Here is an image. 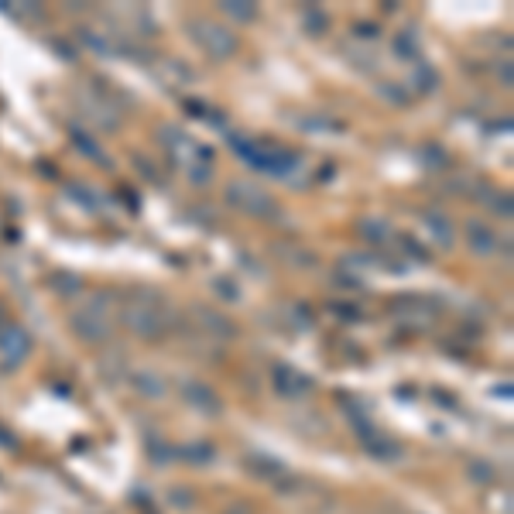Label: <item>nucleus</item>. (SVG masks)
I'll return each instance as SVG.
<instances>
[{"label": "nucleus", "instance_id": "5", "mask_svg": "<svg viewBox=\"0 0 514 514\" xmlns=\"http://www.w3.org/2000/svg\"><path fill=\"white\" fill-rule=\"evenodd\" d=\"M72 329H76L82 339H103L110 333V319L103 312V305H86L82 312L72 316Z\"/></svg>", "mask_w": 514, "mask_h": 514}, {"label": "nucleus", "instance_id": "13", "mask_svg": "<svg viewBox=\"0 0 514 514\" xmlns=\"http://www.w3.org/2000/svg\"><path fill=\"white\" fill-rule=\"evenodd\" d=\"M360 234H363V237H371V240H381V237H384V230L377 226V219H367V223H360Z\"/></svg>", "mask_w": 514, "mask_h": 514}, {"label": "nucleus", "instance_id": "14", "mask_svg": "<svg viewBox=\"0 0 514 514\" xmlns=\"http://www.w3.org/2000/svg\"><path fill=\"white\" fill-rule=\"evenodd\" d=\"M401 244L408 247V254H412V257H425V251H422V244H415L412 237H401Z\"/></svg>", "mask_w": 514, "mask_h": 514}, {"label": "nucleus", "instance_id": "1", "mask_svg": "<svg viewBox=\"0 0 514 514\" xmlns=\"http://www.w3.org/2000/svg\"><path fill=\"white\" fill-rule=\"evenodd\" d=\"M234 144L254 168L268 172V175L295 178V168H302V158L288 148H278V144H268V141H234Z\"/></svg>", "mask_w": 514, "mask_h": 514}, {"label": "nucleus", "instance_id": "2", "mask_svg": "<svg viewBox=\"0 0 514 514\" xmlns=\"http://www.w3.org/2000/svg\"><path fill=\"white\" fill-rule=\"evenodd\" d=\"M226 199H230L237 209H244L247 217H257V219L278 217L275 199L268 196V192H261V189H254V185H247V182H234V185L226 189Z\"/></svg>", "mask_w": 514, "mask_h": 514}, {"label": "nucleus", "instance_id": "10", "mask_svg": "<svg viewBox=\"0 0 514 514\" xmlns=\"http://www.w3.org/2000/svg\"><path fill=\"white\" fill-rule=\"evenodd\" d=\"M395 48L405 55V59H418V41L412 38V31H401L395 38Z\"/></svg>", "mask_w": 514, "mask_h": 514}, {"label": "nucleus", "instance_id": "9", "mask_svg": "<svg viewBox=\"0 0 514 514\" xmlns=\"http://www.w3.org/2000/svg\"><path fill=\"white\" fill-rule=\"evenodd\" d=\"M422 219H425V226L435 234V240L442 244V247H449L453 244V226H449V219L439 217V213H422Z\"/></svg>", "mask_w": 514, "mask_h": 514}, {"label": "nucleus", "instance_id": "3", "mask_svg": "<svg viewBox=\"0 0 514 514\" xmlns=\"http://www.w3.org/2000/svg\"><path fill=\"white\" fill-rule=\"evenodd\" d=\"M196 38L202 41V48L213 55V59H226L237 52V35L230 28H223L217 21H199L196 24Z\"/></svg>", "mask_w": 514, "mask_h": 514}, {"label": "nucleus", "instance_id": "7", "mask_svg": "<svg viewBox=\"0 0 514 514\" xmlns=\"http://www.w3.org/2000/svg\"><path fill=\"white\" fill-rule=\"evenodd\" d=\"M466 237H470V247H474L476 254H494L497 251V234L494 230H487L483 223H470Z\"/></svg>", "mask_w": 514, "mask_h": 514}, {"label": "nucleus", "instance_id": "12", "mask_svg": "<svg viewBox=\"0 0 514 514\" xmlns=\"http://www.w3.org/2000/svg\"><path fill=\"white\" fill-rule=\"evenodd\" d=\"M134 384H138V391H144V395H151V398L161 395V381H158V377L138 374V377H134Z\"/></svg>", "mask_w": 514, "mask_h": 514}, {"label": "nucleus", "instance_id": "4", "mask_svg": "<svg viewBox=\"0 0 514 514\" xmlns=\"http://www.w3.org/2000/svg\"><path fill=\"white\" fill-rule=\"evenodd\" d=\"M124 319H127V326H131L138 337H148V339L161 337L165 326H168V319H165V312H161L158 305H144V302L127 305V309H124Z\"/></svg>", "mask_w": 514, "mask_h": 514}, {"label": "nucleus", "instance_id": "8", "mask_svg": "<svg viewBox=\"0 0 514 514\" xmlns=\"http://www.w3.org/2000/svg\"><path fill=\"white\" fill-rule=\"evenodd\" d=\"M185 398H189L192 405H199V408H206L209 415L219 412V398L209 395V388H202V384H189V388H185Z\"/></svg>", "mask_w": 514, "mask_h": 514}, {"label": "nucleus", "instance_id": "6", "mask_svg": "<svg viewBox=\"0 0 514 514\" xmlns=\"http://www.w3.org/2000/svg\"><path fill=\"white\" fill-rule=\"evenodd\" d=\"M0 350H4V356H7L11 363H21V360L28 356V350H31V339H28L24 329L7 326V329H0Z\"/></svg>", "mask_w": 514, "mask_h": 514}, {"label": "nucleus", "instance_id": "11", "mask_svg": "<svg viewBox=\"0 0 514 514\" xmlns=\"http://www.w3.org/2000/svg\"><path fill=\"white\" fill-rule=\"evenodd\" d=\"M223 11H226V14H234V18H240V21H254V7H251V4H244V0H226V4H223Z\"/></svg>", "mask_w": 514, "mask_h": 514}]
</instances>
